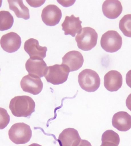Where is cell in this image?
<instances>
[{
	"label": "cell",
	"mask_w": 131,
	"mask_h": 146,
	"mask_svg": "<svg viewBox=\"0 0 131 146\" xmlns=\"http://www.w3.org/2000/svg\"><path fill=\"white\" fill-rule=\"evenodd\" d=\"M35 103L28 96H15L11 100L9 106L12 114L17 117H29L35 111Z\"/></svg>",
	"instance_id": "1"
},
{
	"label": "cell",
	"mask_w": 131,
	"mask_h": 146,
	"mask_svg": "<svg viewBox=\"0 0 131 146\" xmlns=\"http://www.w3.org/2000/svg\"><path fill=\"white\" fill-rule=\"evenodd\" d=\"M98 39V33L94 29L90 27L82 28L75 38L79 49L86 51L90 50L96 46Z\"/></svg>",
	"instance_id": "2"
},
{
	"label": "cell",
	"mask_w": 131,
	"mask_h": 146,
	"mask_svg": "<svg viewBox=\"0 0 131 146\" xmlns=\"http://www.w3.org/2000/svg\"><path fill=\"white\" fill-rule=\"evenodd\" d=\"M9 138L16 144L27 143L32 137V131L30 126L23 122L15 123L9 131Z\"/></svg>",
	"instance_id": "3"
},
{
	"label": "cell",
	"mask_w": 131,
	"mask_h": 146,
	"mask_svg": "<svg viewBox=\"0 0 131 146\" xmlns=\"http://www.w3.org/2000/svg\"><path fill=\"white\" fill-rule=\"evenodd\" d=\"M78 82L82 89L88 92H93L99 88L100 79L96 72L91 69H86L79 74Z\"/></svg>",
	"instance_id": "4"
},
{
	"label": "cell",
	"mask_w": 131,
	"mask_h": 146,
	"mask_svg": "<svg viewBox=\"0 0 131 146\" xmlns=\"http://www.w3.org/2000/svg\"><path fill=\"white\" fill-rule=\"evenodd\" d=\"M70 72V69L65 65L55 64L47 67L44 77L48 82L59 85L67 81Z\"/></svg>",
	"instance_id": "5"
},
{
	"label": "cell",
	"mask_w": 131,
	"mask_h": 146,
	"mask_svg": "<svg viewBox=\"0 0 131 146\" xmlns=\"http://www.w3.org/2000/svg\"><path fill=\"white\" fill-rule=\"evenodd\" d=\"M122 39L117 31H107L102 35L100 40V45L102 49L108 52H116L121 48Z\"/></svg>",
	"instance_id": "6"
},
{
	"label": "cell",
	"mask_w": 131,
	"mask_h": 146,
	"mask_svg": "<svg viewBox=\"0 0 131 146\" xmlns=\"http://www.w3.org/2000/svg\"><path fill=\"white\" fill-rule=\"evenodd\" d=\"M20 86L25 92L36 95L41 92L43 83L39 77L28 74L22 78Z\"/></svg>",
	"instance_id": "7"
},
{
	"label": "cell",
	"mask_w": 131,
	"mask_h": 146,
	"mask_svg": "<svg viewBox=\"0 0 131 146\" xmlns=\"http://www.w3.org/2000/svg\"><path fill=\"white\" fill-rule=\"evenodd\" d=\"M60 9L55 5H49L43 9L41 17L42 20L46 25L55 26L59 23L62 17Z\"/></svg>",
	"instance_id": "8"
},
{
	"label": "cell",
	"mask_w": 131,
	"mask_h": 146,
	"mask_svg": "<svg viewBox=\"0 0 131 146\" xmlns=\"http://www.w3.org/2000/svg\"><path fill=\"white\" fill-rule=\"evenodd\" d=\"M24 49L32 60H43L46 57L47 48L39 46L38 40L30 38L24 43Z\"/></svg>",
	"instance_id": "9"
},
{
	"label": "cell",
	"mask_w": 131,
	"mask_h": 146,
	"mask_svg": "<svg viewBox=\"0 0 131 146\" xmlns=\"http://www.w3.org/2000/svg\"><path fill=\"white\" fill-rule=\"evenodd\" d=\"M21 43L20 36L13 32L4 35L0 40L1 47L4 51L8 53L14 52L19 50Z\"/></svg>",
	"instance_id": "10"
},
{
	"label": "cell",
	"mask_w": 131,
	"mask_h": 146,
	"mask_svg": "<svg viewBox=\"0 0 131 146\" xmlns=\"http://www.w3.org/2000/svg\"><path fill=\"white\" fill-rule=\"evenodd\" d=\"M84 59L82 54L76 50L69 52L62 58V64L65 65L70 72L78 70L83 65Z\"/></svg>",
	"instance_id": "11"
},
{
	"label": "cell",
	"mask_w": 131,
	"mask_h": 146,
	"mask_svg": "<svg viewBox=\"0 0 131 146\" xmlns=\"http://www.w3.org/2000/svg\"><path fill=\"white\" fill-rule=\"evenodd\" d=\"M123 84L122 76L119 72L111 70L104 77V85L110 92H116L121 88Z\"/></svg>",
	"instance_id": "12"
},
{
	"label": "cell",
	"mask_w": 131,
	"mask_h": 146,
	"mask_svg": "<svg viewBox=\"0 0 131 146\" xmlns=\"http://www.w3.org/2000/svg\"><path fill=\"white\" fill-rule=\"evenodd\" d=\"M102 10L106 17L115 19L121 14L123 7L121 3L118 0H107L103 4Z\"/></svg>",
	"instance_id": "13"
},
{
	"label": "cell",
	"mask_w": 131,
	"mask_h": 146,
	"mask_svg": "<svg viewBox=\"0 0 131 146\" xmlns=\"http://www.w3.org/2000/svg\"><path fill=\"white\" fill-rule=\"evenodd\" d=\"M81 139L76 130L69 128L63 130L57 140L60 146H74Z\"/></svg>",
	"instance_id": "14"
},
{
	"label": "cell",
	"mask_w": 131,
	"mask_h": 146,
	"mask_svg": "<svg viewBox=\"0 0 131 146\" xmlns=\"http://www.w3.org/2000/svg\"><path fill=\"white\" fill-rule=\"evenodd\" d=\"M82 23L79 17H76L73 15L70 17L66 16L61 25L62 30L64 31L65 35H71L74 37L76 34L78 33L82 29Z\"/></svg>",
	"instance_id": "15"
},
{
	"label": "cell",
	"mask_w": 131,
	"mask_h": 146,
	"mask_svg": "<svg viewBox=\"0 0 131 146\" xmlns=\"http://www.w3.org/2000/svg\"><path fill=\"white\" fill-rule=\"evenodd\" d=\"M47 64L43 60H32L29 59L25 64V68L29 74L41 78L45 74Z\"/></svg>",
	"instance_id": "16"
},
{
	"label": "cell",
	"mask_w": 131,
	"mask_h": 146,
	"mask_svg": "<svg viewBox=\"0 0 131 146\" xmlns=\"http://www.w3.org/2000/svg\"><path fill=\"white\" fill-rule=\"evenodd\" d=\"M112 123L118 131L126 132L131 128V116L126 112H118L113 117Z\"/></svg>",
	"instance_id": "17"
},
{
	"label": "cell",
	"mask_w": 131,
	"mask_h": 146,
	"mask_svg": "<svg viewBox=\"0 0 131 146\" xmlns=\"http://www.w3.org/2000/svg\"><path fill=\"white\" fill-rule=\"evenodd\" d=\"M10 9L13 11L17 17L27 20L30 18L29 10L23 4L22 0L8 1Z\"/></svg>",
	"instance_id": "18"
},
{
	"label": "cell",
	"mask_w": 131,
	"mask_h": 146,
	"mask_svg": "<svg viewBox=\"0 0 131 146\" xmlns=\"http://www.w3.org/2000/svg\"><path fill=\"white\" fill-rule=\"evenodd\" d=\"M102 146H118L120 139L118 133L112 130H107L102 136Z\"/></svg>",
	"instance_id": "19"
},
{
	"label": "cell",
	"mask_w": 131,
	"mask_h": 146,
	"mask_svg": "<svg viewBox=\"0 0 131 146\" xmlns=\"http://www.w3.org/2000/svg\"><path fill=\"white\" fill-rule=\"evenodd\" d=\"M14 22L13 16L7 11H0V31H4L12 27Z\"/></svg>",
	"instance_id": "20"
},
{
	"label": "cell",
	"mask_w": 131,
	"mask_h": 146,
	"mask_svg": "<svg viewBox=\"0 0 131 146\" xmlns=\"http://www.w3.org/2000/svg\"><path fill=\"white\" fill-rule=\"evenodd\" d=\"M119 27L124 35L131 38V14L126 15L123 17L120 21Z\"/></svg>",
	"instance_id": "21"
},
{
	"label": "cell",
	"mask_w": 131,
	"mask_h": 146,
	"mask_svg": "<svg viewBox=\"0 0 131 146\" xmlns=\"http://www.w3.org/2000/svg\"><path fill=\"white\" fill-rule=\"evenodd\" d=\"M10 117L7 111L0 108V130L5 129L9 123Z\"/></svg>",
	"instance_id": "22"
},
{
	"label": "cell",
	"mask_w": 131,
	"mask_h": 146,
	"mask_svg": "<svg viewBox=\"0 0 131 146\" xmlns=\"http://www.w3.org/2000/svg\"><path fill=\"white\" fill-rule=\"evenodd\" d=\"M26 1L27 2L28 4L30 6L34 7H37L41 6V5H42L45 2V1H41V2L39 3H38V2L40 1H37V3H33V1Z\"/></svg>",
	"instance_id": "23"
},
{
	"label": "cell",
	"mask_w": 131,
	"mask_h": 146,
	"mask_svg": "<svg viewBox=\"0 0 131 146\" xmlns=\"http://www.w3.org/2000/svg\"><path fill=\"white\" fill-rule=\"evenodd\" d=\"M74 146H92V145L88 140L81 139V140Z\"/></svg>",
	"instance_id": "24"
},
{
	"label": "cell",
	"mask_w": 131,
	"mask_h": 146,
	"mask_svg": "<svg viewBox=\"0 0 131 146\" xmlns=\"http://www.w3.org/2000/svg\"><path fill=\"white\" fill-rule=\"evenodd\" d=\"M126 82L128 86L131 88V70L126 74Z\"/></svg>",
	"instance_id": "25"
},
{
	"label": "cell",
	"mask_w": 131,
	"mask_h": 146,
	"mask_svg": "<svg viewBox=\"0 0 131 146\" xmlns=\"http://www.w3.org/2000/svg\"><path fill=\"white\" fill-rule=\"evenodd\" d=\"M126 106L131 111V94L128 96L126 101Z\"/></svg>",
	"instance_id": "26"
},
{
	"label": "cell",
	"mask_w": 131,
	"mask_h": 146,
	"mask_svg": "<svg viewBox=\"0 0 131 146\" xmlns=\"http://www.w3.org/2000/svg\"><path fill=\"white\" fill-rule=\"evenodd\" d=\"M42 146L41 145L38 144L37 143H32L31 144L29 145V146Z\"/></svg>",
	"instance_id": "27"
},
{
	"label": "cell",
	"mask_w": 131,
	"mask_h": 146,
	"mask_svg": "<svg viewBox=\"0 0 131 146\" xmlns=\"http://www.w3.org/2000/svg\"><path fill=\"white\" fill-rule=\"evenodd\" d=\"M2 3H3V1L2 0H0V7L2 6Z\"/></svg>",
	"instance_id": "28"
},
{
	"label": "cell",
	"mask_w": 131,
	"mask_h": 146,
	"mask_svg": "<svg viewBox=\"0 0 131 146\" xmlns=\"http://www.w3.org/2000/svg\"><path fill=\"white\" fill-rule=\"evenodd\" d=\"M0 71H1V68H0Z\"/></svg>",
	"instance_id": "29"
},
{
	"label": "cell",
	"mask_w": 131,
	"mask_h": 146,
	"mask_svg": "<svg viewBox=\"0 0 131 146\" xmlns=\"http://www.w3.org/2000/svg\"><path fill=\"white\" fill-rule=\"evenodd\" d=\"M100 146H102L101 145H100Z\"/></svg>",
	"instance_id": "30"
}]
</instances>
